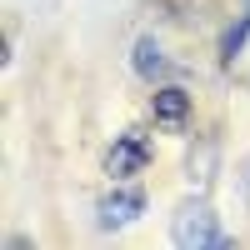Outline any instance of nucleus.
I'll return each instance as SVG.
<instances>
[{
  "label": "nucleus",
  "mask_w": 250,
  "mask_h": 250,
  "mask_svg": "<svg viewBox=\"0 0 250 250\" xmlns=\"http://www.w3.org/2000/svg\"><path fill=\"white\" fill-rule=\"evenodd\" d=\"M170 240L185 245V250H225L230 235L220 230V220L210 210V200L195 195V200H180L175 215H170Z\"/></svg>",
  "instance_id": "nucleus-1"
},
{
  "label": "nucleus",
  "mask_w": 250,
  "mask_h": 250,
  "mask_svg": "<svg viewBox=\"0 0 250 250\" xmlns=\"http://www.w3.org/2000/svg\"><path fill=\"white\" fill-rule=\"evenodd\" d=\"M150 155H155L150 135L130 125V130H120V135H115V145L105 150V175H110V180H135L145 165H150Z\"/></svg>",
  "instance_id": "nucleus-2"
},
{
  "label": "nucleus",
  "mask_w": 250,
  "mask_h": 250,
  "mask_svg": "<svg viewBox=\"0 0 250 250\" xmlns=\"http://www.w3.org/2000/svg\"><path fill=\"white\" fill-rule=\"evenodd\" d=\"M140 215H145V190L130 185V180H115V190H105L100 205H95V225L100 230H125V225L140 220Z\"/></svg>",
  "instance_id": "nucleus-3"
},
{
  "label": "nucleus",
  "mask_w": 250,
  "mask_h": 250,
  "mask_svg": "<svg viewBox=\"0 0 250 250\" xmlns=\"http://www.w3.org/2000/svg\"><path fill=\"white\" fill-rule=\"evenodd\" d=\"M150 120H155V130H165V135H185V125H190V90H180V85H155V95H150Z\"/></svg>",
  "instance_id": "nucleus-4"
},
{
  "label": "nucleus",
  "mask_w": 250,
  "mask_h": 250,
  "mask_svg": "<svg viewBox=\"0 0 250 250\" xmlns=\"http://www.w3.org/2000/svg\"><path fill=\"white\" fill-rule=\"evenodd\" d=\"M130 70L145 80V85H160V80H165L170 60H165V50H160L155 35H140V40H135V50H130Z\"/></svg>",
  "instance_id": "nucleus-5"
},
{
  "label": "nucleus",
  "mask_w": 250,
  "mask_h": 250,
  "mask_svg": "<svg viewBox=\"0 0 250 250\" xmlns=\"http://www.w3.org/2000/svg\"><path fill=\"white\" fill-rule=\"evenodd\" d=\"M185 175H190L195 190L210 185V175H215V140H210V135H200L190 150H185Z\"/></svg>",
  "instance_id": "nucleus-6"
},
{
  "label": "nucleus",
  "mask_w": 250,
  "mask_h": 250,
  "mask_svg": "<svg viewBox=\"0 0 250 250\" xmlns=\"http://www.w3.org/2000/svg\"><path fill=\"white\" fill-rule=\"evenodd\" d=\"M245 40H250V5L235 15V25L220 35V65H235V60H240V50H245Z\"/></svg>",
  "instance_id": "nucleus-7"
},
{
  "label": "nucleus",
  "mask_w": 250,
  "mask_h": 250,
  "mask_svg": "<svg viewBox=\"0 0 250 250\" xmlns=\"http://www.w3.org/2000/svg\"><path fill=\"white\" fill-rule=\"evenodd\" d=\"M245 5H250V0H245Z\"/></svg>",
  "instance_id": "nucleus-8"
}]
</instances>
